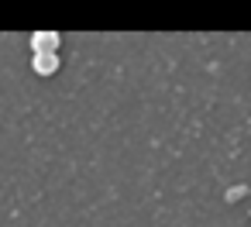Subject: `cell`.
<instances>
[{
    "label": "cell",
    "instance_id": "cell-1",
    "mask_svg": "<svg viewBox=\"0 0 251 227\" xmlns=\"http://www.w3.org/2000/svg\"><path fill=\"white\" fill-rule=\"evenodd\" d=\"M31 69H35L38 76H52V73H59V55H55V52H35Z\"/></svg>",
    "mask_w": 251,
    "mask_h": 227
},
{
    "label": "cell",
    "instance_id": "cell-2",
    "mask_svg": "<svg viewBox=\"0 0 251 227\" xmlns=\"http://www.w3.org/2000/svg\"><path fill=\"white\" fill-rule=\"evenodd\" d=\"M59 42H62V38H59L55 31H35V35H31V49H35V52H55Z\"/></svg>",
    "mask_w": 251,
    "mask_h": 227
}]
</instances>
